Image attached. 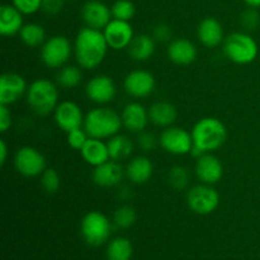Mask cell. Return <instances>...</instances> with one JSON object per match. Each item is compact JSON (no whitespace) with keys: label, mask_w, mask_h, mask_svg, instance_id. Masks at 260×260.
<instances>
[{"label":"cell","mask_w":260,"mask_h":260,"mask_svg":"<svg viewBox=\"0 0 260 260\" xmlns=\"http://www.w3.org/2000/svg\"><path fill=\"white\" fill-rule=\"evenodd\" d=\"M108 47L103 30L84 27L76 35L74 53L80 68L91 70L103 62Z\"/></svg>","instance_id":"6da1fadb"},{"label":"cell","mask_w":260,"mask_h":260,"mask_svg":"<svg viewBox=\"0 0 260 260\" xmlns=\"http://www.w3.org/2000/svg\"><path fill=\"white\" fill-rule=\"evenodd\" d=\"M193 145L203 152H213L221 149L228 140V128L222 121L215 117L201 118L193 126Z\"/></svg>","instance_id":"7a4b0ae2"},{"label":"cell","mask_w":260,"mask_h":260,"mask_svg":"<svg viewBox=\"0 0 260 260\" xmlns=\"http://www.w3.org/2000/svg\"><path fill=\"white\" fill-rule=\"evenodd\" d=\"M122 126V117L116 111L107 107H98L86 113L83 127L89 137L106 140L119 134Z\"/></svg>","instance_id":"3957f363"},{"label":"cell","mask_w":260,"mask_h":260,"mask_svg":"<svg viewBox=\"0 0 260 260\" xmlns=\"http://www.w3.org/2000/svg\"><path fill=\"white\" fill-rule=\"evenodd\" d=\"M28 106L38 116H47L55 112L58 104V90L48 79H37L27 89Z\"/></svg>","instance_id":"277c9868"},{"label":"cell","mask_w":260,"mask_h":260,"mask_svg":"<svg viewBox=\"0 0 260 260\" xmlns=\"http://www.w3.org/2000/svg\"><path fill=\"white\" fill-rule=\"evenodd\" d=\"M258 52V43L246 32H234L223 41V53L229 60L238 65L251 63Z\"/></svg>","instance_id":"5b68a950"},{"label":"cell","mask_w":260,"mask_h":260,"mask_svg":"<svg viewBox=\"0 0 260 260\" xmlns=\"http://www.w3.org/2000/svg\"><path fill=\"white\" fill-rule=\"evenodd\" d=\"M80 231L85 243L96 248L103 245L111 236V221L104 213L99 211H90L81 220Z\"/></svg>","instance_id":"8992f818"},{"label":"cell","mask_w":260,"mask_h":260,"mask_svg":"<svg viewBox=\"0 0 260 260\" xmlns=\"http://www.w3.org/2000/svg\"><path fill=\"white\" fill-rule=\"evenodd\" d=\"M73 53V46L65 36H52L41 47V60L48 69H61L66 65Z\"/></svg>","instance_id":"52a82bcc"},{"label":"cell","mask_w":260,"mask_h":260,"mask_svg":"<svg viewBox=\"0 0 260 260\" xmlns=\"http://www.w3.org/2000/svg\"><path fill=\"white\" fill-rule=\"evenodd\" d=\"M187 205L189 210L197 215H210L217 210L220 205V194L212 185L202 183L188 190Z\"/></svg>","instance_id":"ba28073f"},{"label":"cell","mask_w":260,"mask_h":260,"mask_svg":"<svg viewBox=\"0 0 260 260\" xmlns=\"http://www.w3.org/2000/svg\"><path fill=\"white\" fill-rule=\"evenodd\" d=\"M14 167L19 174L28 178L38 177L47 169L45 156L32 146H23L15 152Z\"/></svg>","instance_id":"9c48e42d"},{"label":"cell","mask_w":260,"mask_h":260,"mask_svg":"<svg viewBox=\"0 0 260 260\" xmlns=\"http://www.w3.org/2000/svg\"><path fill=\"white\" fill-rule=\"evenodd\" d=\"M159 144L165 151L172 155L189 154L193 147L192 134L180 127H167L160 135Z\"/></svg>","instance_id":"30bf717a"},{"label":"cell","mask_w":260,"mask_h":260,"mask_svg":"<svg viewBox=\"0 0 260 260\" xmlns=\"http://www.w3.org/2000/svg\"><path fill=\"white\" fill-rule=\"evenodd\" d=\"M53 118L58 128L68 134L73 129L83 127L85 116L78 104L71 101H63L56 107L53 112Z\"/></svg>","instance_id":"8fae6325"},{"label":"cell","mask_w":260,"mask_h":260,"mask_svg":"<svg viewBox=\"0 0 260 260\" xmlns=\"http://www.w3.org/2000/svg\"><path fill=\"white\" fill-rule=\"evenodd\" d=\"M155 78L150 71L134 70L124 78L123 88L129 96L146 98L155 90Z\"/></svg>","instance_id":"7c38bea8"},{"label":"cell","mask_w":260,"mask_h":260,"mask_svg":"<svg viewBox=\"0 0 260 260\" xmlns=\"http://www.w3.org/2000/svg\"><path fill=\"white\" fill-rule=\"evenodd\" d=\"M24 78L17 73H4L0 78V104L12 106L27 94Z\"/></svg>","instance_id":"4fadbf2b"},{"label":"cell","mask_w":260,"mask_h":260,"mask_svg":"<svg viewBox=\"0 0 260 260\" xmlns=\"http://www.w3.org/2000/svg\"><path fill=\"white\" fill-rule=\"evenodd\" d=\"M103 33L109 47L117 51L128 48L135 37L131 23L119 19H112L103 29Z\"/></svg>","instance_id":"5bb4252c"},{"label":"cell","mask_w":260,"mask_h":260,"mask_svg":"<svg viewBox=\"0 0 260 260\" xmlns=\"http://www.w3.org/2000/svg\"><path fill=\"white\" fill-rule=\"evenodd\" d=\"M85 94L94 103L107 104L116 96L117 86L111 76L96 75L86 83Z\"/></svg>","instance_id":"9a60e30c"},{"label":"cell","mask_w":260,"mask_h":260,"mask_svg":"<svg viewBox=\"0 0 260 260\" xmlns=\"http://www.w3.org/2000/svg\"><path fill=\"white\" fill-rule=\"evenodd\" d=\"M81 18L86 27L99 30H103L113 19L111 8L101 0H88L81 8Z\"/></svg>","instance_id":"2e32d148"},{"label":"cell","mask_w":260,"mask_h":260,"mask_svg":"<svg viewBox=\"0 0 260 260\" xmlns=\"http://www.w3.org/2000/svg\"><path fill=\"white\" fill-rule=\"evenodd\" d=\"M196 175L205 184H216L223 175L222 162L212 152H206L196 161Z\"/></svg>","instance_id":"e0dca14e"},{"label":"cell","mask_w":260,"mask_h":260,"mask_svg":"<svg viewBox=\"0 0 260 260\" xmlns=\"http://www.w3.org/2000/svg\"><path fill=\"white\" fill-rule=\"evenodd\" d=\"M126 174L119 161L109 159L108 161L98 165L93 170V182L102 188H111L121 184L123 175Z\"/></svg>","instance_id":"ac0fdd59"},{"label":"cell","mask_w":260,"mask_h":260,"mask_svg":"<svg viewBox=\"0 0 260 260\" xmlns=\"http://www.w3.org/2000/svg\"><path fill=\"white\" fill-rule=\"evenodd\" d=\"M122 123L126 129L134 134L145 131L149 123V109L145 108L139 102H131L122 111Z\"/></svg>","instance_id":"d6986e66"},{"label":"cell","mask_w":260,"mask_h":260,"mask_svg":"<svg viewBox=\"0 0 260 260\" xmlns=\"http://www.w3.org/2000/svg\"><path fill=\"white\" fill-rule=\"evenodd\" d=\"M197 36L200 42L208 48L217 47L225 41L222 24L213 17H207L201 20L197 27Z\"/></svg>","instance_id":"ffe728a7"},{"label":"cell","mask_w":260,"mask_h":260,"mask_svg":"<svg viewBox=\"0 0 260 260\" xmlns=\"http://www.w3.org/2000/svg\"><path fill=\"white\" fill-rule=\"evenodd\" d=\"M197 55V47L188 38H177L168 46V57L177 65H190L196 61Z\"/></svg>","instance_id":"44dd1931"},{"label":"cell","mask_w":260,"mask_h":260,"mask_svg":"<svg viewBox=\"0 0 260 260\" xmlns=\"http://www.w3.org/2000/svg\"><path fill=\"white\" fill-rule=\"evenodd\" d=\"M23 13H20L13 4H4L0 7V33L7 37L19 35L23 28Z\"/></svg>","instance_id":"7402d4cb"},{"label":"cell","mask_w":260,"mask_h":260,"mask_svg":"<svg viewBox=\"0 0 260 260\" xmlns=\"http://www.w3.org/2000/svg\"><path fill=\"white\" fill-rule=\"evenodd\" d=\"M126 177L132 184H145L154 174V165L146 156H136L127 164Z\"/></svg>","instance_id":"603a6c76"},{"label":"cell","mask_w":260,"mask_h":260,"mask_svg":"<svg viewBox=\"0 0 260 260\" xmlns=\"http://www.w3.org/2000/svg\"><path fill=\"white\" fill-rule=\"evenodd\" d=\"M80 152L86 164L91 165L94 168L111 159L107 142H104L103 140L93 139V137H89V140L84 145L83 149L80 150Z\"/></svg>","instance_id":"cb8c5ba5"},{"label":"cell","mask_w":260,"mask_h":260,"mask_svg":"<svg viewBox=\"0 0 260 260\" xmlns=\"http://www.w3.org/2000/svg\"><path fill=\"white\" fill-rule=\"evenodd\" d=\"M178 111L175 106H173L169 102H156L149 108V118L150 122L157 127H167L173 126L177 121Z\"/></svg>","instance_id":"d4e9b609"},{"label":"cell","mask_w":260,"mask_h":260,"mask_svg":"<svg viewBox=\"0 0 260 260\" xmlns=\"http://www.w3.org/2000/svg\"><path fill=\"white\" fill-rule=\"evenodd\" d=\"M155 43L156 41L150 35H137L135 36L132 42L129 43L128 55L132 60L144 62L147 61L155 52Z\"/></svg>","instance_id":"484cf974"},{"label":"cell","mask_w":260,"mask_h":260,"mask_svg":"<svg viewBox=\"0 0 260 260\" xmlns=\"http://www.w3.org/2000/svg\"><path fill=\"white\" fill-rule=\"evenodd\" d=\"M107 145H108L109 157L119 162L123 160H128L134 152V144L124 135H114L113 137L108 139Z\"/></svg>","instance_id":"4316f807"},{"label":"cell","mask_w":260,"mask_h":260,"mask_svg":"<svg viewBox=\"0 0 260 260\" xmlns=\"http://www.w3.org/2000/svg\"><path fill=\"white\" fill-rule=\"evenodd\" d=\"M19 37L27 47H42L46 42V30L38 23H27L20 29Z\"/></svg>","instance_id":"83f0119b"},{"label":"cell","mask_w":260,"mask_h":260,"mask_svg":"<svg viewBox=\"0 0 260 260\" xmlns=\"http://www.w3.org/2000/svg\"><path fill=\"white\" fill-rule=\"evenodd\" d=\"M132 254V244L126 238L113 239L107 248V260H131Z\"/></svg>","instance_id":"f1b7e54d"},{"label":"cell","mask_w":260,"mask_h":260,"mask_svg":"<svg viewBox=\"0 0 260 260\" xmlns=\"http://www.w3.org/2000/svg\"><path fill=\"white\" fill-rule=\"evenodd\" d=\"M57 84L62 88L71 89L76 88L83 80V73L79 66L68 65L60 69L57 76H56Z\"/></svg>","instance_id":"f546056e"},{"label":"cell","mask_w":260,"mask_h":260,"mask_svg":"<svg viewBox=\"0 0 260 260\" xmlns=\"http://www.w3.org/2000/svg\"><path fill=\"white\" fill-rule=\"evenodd\" d=\"M168 183L170 187L175 190H183L189 184V172L185 167L182 165H174L168 172Z\"/></svg>","instance_id":"4dcf8cb0"},{"label":"cell","mask_w":260,"mask_h":260,"mask_svg":"<svg viewBox=\"0 0 260 260\" xmlns=\"http://www.w3.org/2000/svg\"><path fill=\"white\" fill-rule=\"evenodd\" d=\"M136 211L134 207L128 205H123L116 210L113 215V223L116 228L126 230V229L132 228L136 222Z\"/></svg>","instance_id":"1f68e13d"},{"label":"cell","mask_w":260,"mask_h":260,"mask_svg":"<svg viewBox=\"0 0 260 260\" xmlns=\"http://www.w3.org/2000/svg\"><path fill=\"white\" fill-rule=\"evenodd\" d=\"M113 19L129 22L136 14V7L131 0H116L111 7Z\"/></svg>","instance_id":"d6a6232c"},{"label":"cell","mask_w":260,"mask_h":260,"mask_svg":"<svg viewBox=\"0 0 260 260\" xmlns=\"http://www.w3.org/2000/svg\"><path fill=\"white\" fill-rule=\"evenodd\" d=\"M41 185L50 194L57 192L61 185V178L58 173L55 169H52V168H47L41 174Z\"/></svg>","instance_id":"836d02e7"},{"label":"cell","mask_w":260,"mask_h":260,"mask_svg":"<svg viewBox=\"0 0 260 260\" xmlns=\"http://www.w3.org/2000/svg\"><path fill=\"white\" fill-rule=\"evenodd\" d=\"M240 24L248 32L255 30L260 24V14L256 8H250L244 10L240 15Z\"/></svg>","instance_id":"e575fe53"},{"label":"cell","mask_w":260,"mask_h":260,"mask_svg":"<svg viewBox=\"0 0 260 260\" xmlns=\"http://www.w3.org/2000/svg\"><path fill=\"white\" fill-rule=\"evenodd\" d=\"M68 144L69 146L73 147L74 150H79L80 151L84 147V145L86 144V141L89 140V135L86 134V131L84 129V127H80V128L73 129V131L68 132Z\"/></svg>","instance_id":"d590c367"},{"label":"cell","mask_w":260,"mask_h":260,"mask_svg":"<svg viewBox=\"0 0 260 260\" xmlns=\"http://www.w3.org/2000/svg\"><path fill=\"white\" fill-rule=\"evenodd\" d=\"M12 4L24 15H30L41 10L42 0H12Z\"/></svg>","instance_id":"8d00e7d4"},{"label":"cell","mask_w":260,"mask_h":260,"mask_svg":"<svg viewBox=\"0 0 260 260\" xmlns=\"http://www.w3.org/2000/svg\"><path fill=\"white\" fill-rule=\"evenodd\" d=\"M159 144V140L156 139L154 134L151 132L142 131L139 134V137H137V145H139L140 149L145 152L152 151L155 147Z\"/></svg>","instance_id":"74e56055"},{"label":"cell","mask_w":260,"mask_h":260,"mask_svg":"<svg viewBox=\"0 0 260 260\" xmlns=\"http://www.w3.org/2000/svg\"><path fill=\"white\" fill-rule=\"evenodd\" d=\"M152 37L156 42H172L173 30L167 23H159L152 29Z\"/></svg>","instance_id":"f35d334b"},{"label":"cell","mask_w":260,"mask_h":260,"mask_svg":"<svg viewBox=\"0 0 260 260\" xmlns=\"http://www.w3.org/2000/svg\"><path fill=\"white\" fill-rule=\"evenodd\" d=\"M63 5H65V0H42L41 10L46 15L53 17V15H57L62 12Z\"/></svg>","instance_id":"ab89813d"},{"label":"cell","mask_w":260,"mask_h":260,"mask_svg":"<svg viewBox=\"0 0 260 260\" xmlns=\"http://www.w3.org/2000/svg\"><path fill=\"white\" fill-rule=\"evenodd\" d=\"M12 126V113L9 106L0 104V131L7 132Z\"/></svg>","instance_id":"60d3db41"},{"label":"cell","mask_w":260,"mask_h":260,"mask_svg":"<svg viewBox=\"0 0 260 260\" xmlns=\"http://www.w3.org/2000/svg\"><path fill=\"white\" fill-rule=\"evenodd\" d=\"M8 159V145L4 140L0 141V164L4 165Z\"/></svg>","instance_id":"b9f144b4"},{"label":"cell","mask_w":260,"mask_h":260,"mask_svg":"<svg viewBox=\"0 0 260 260\" xmlns=\"http://www.w3.org/2000/svg\"><path fill=\"white\" fill-rule=\"evenodd\" d=\"M244 3L250 8H260V0H244Z\"/></svg>","instance_id":"7bdbcfd3"}]
</instances>
